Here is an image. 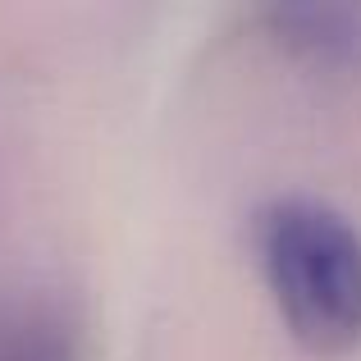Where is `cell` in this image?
<instances>
[{
	"label": "cell",
	"mask_w": 361,
	"mask_h": 361,
	"mask_svg": "<svg viewBox=\"0 0 361 361\" xmlns=\"http://www.w3.org/2000/svg\"><path fill=\"white\" fill-rule=\"evenodd\" d=\"M256 252L283 325L311 353L361 343V233L320 202H274L256 220Z\"/></svg>",
	"instance_id": "6da1fadb"
},
{
	"label": "cell",
	"mask_w": 361,
	"mask_h": 361,
	"mask_svg": "<svg viewBox=\"0 0 361 361\" xmlns=\"http://www.w3.org/2000/svg\"><path fill=\"white\" fill-rule=\"evenodd\" d=\"M265 27L279 46L325 64H361V9L353 5H274Z\"/></svg>",
	"instance_id": "7a4b0ae2"
},
{
	"label": "cell",
	"mask_w": 361,
	"mask_h": 361,
	"mask_svg": "<svg viewBox=\"0 0 361 361\" xmlns=\"http://www.w3.org/2000/svg\"><path fill=\"white\" fill-rule=\"evenodd\" d=\"M0 361H78V348L69 329L51 316H5Z\"/></svg>",
	"instance_id": "3957f363"
}]
</instances>
